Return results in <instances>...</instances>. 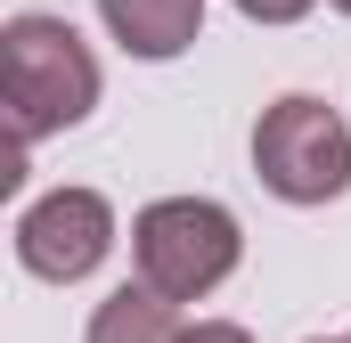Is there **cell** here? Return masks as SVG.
Masks as SVG:
<instances>
[{
  "instance_id": "5b68a950",
  "label": "cell",
  "mask_w": 351,
  "mask_h": 343,
  "mask_svg": "<svg viewBox=\"0 0 351 343\" xmlns=\"http://www.w3.org/2000/svg\"><path fill=\"white\" fill-rule=\"evenodd\" d=\"M98 25L139 58V66H172L204 33V0H98Z\"/></svg>"
},
{
  "instance_id": "6da1fadb",
  "label": "cell",
  "mask_w": 351,
  "mask_h": 343,
  "mask_svg": "<svg viewBox=\"0 0 351 343\" xmlns=\"http://www.w3.org/2000/svg\"><path fill=\"white\" fill-rule=\"evenodd\" d=\"M98 58L66 16H8L0 25V106H8V139L16 156L41 147L49 131H74L98 106Z\"/></svg>"
},
{
  "instance_id": "30bf717a",
  "label": "cell",
  "mask_w": 351,
  "mask_h": 343,
  "mask_svg": "<svg viewBox=\"0 0 351 343\" xmlns=\"http://www.w3.org/2000/svg\"><path fill=\"white\" fill-rule=\"evenodd\" d=\"M327 8H343V16H351V0H327Z\"/></svg>"
},
{
  "instance_id": "52a82bcc",
  "label": "cell",
  "mask_w": 351,
  "mask_h": 343,
  "mask_svg": "<svg viewBox=\"0 0 351 343\" xmlns=\"http://www.w3.org/2000/svg\"><path fill=\"white\" fill-rule=\"evenodd\" d=\"M237 8H245L254 25H294V16H311L319 0H237Z\"/></svg>"
},
{
  "instance_id": "7a4b0ae2",
  "label": "cell",
  "mask_w": 351,
  "mask_h": 343,
  "mask_svg": "<svg viewBox=\"0 0 351 343\" xmlns=\"http://www.w3.org/2000/svg\"><path fill=\"white\" fill-rule=\"evenodd\" d=\"M237 261H245V229L213 196H156L131 221V270L164 303H204L213 286H229Z\"/></svg>"
},
{
  "instance_id": "ba28073f",
  "label": "cell",
  "mask_w": 351,
  "mask_h": 343,
  "mask_svg": "<svg viewBox=\"0 0 351 343\" xmlns=\"http://www.w3.org/2000/svg\"><path fill=\"white\" fill-rule=\"evenodd\" d=\"M180 343H254V335H245L237 319H196V327H188Z\"/></svg>"
},
{
  "instance_id": "9c48e42d",
  "label": "cell",
  "mask_w": 351,
  "mask_h": 343,
  "mask_svg": "<svg viewBox=\"0 0 351 343\" xmlns=\"http://www.w3.org/2000/svg\"><path fill=\"white\" fill-rule=\"evenodd\" d=\"M311 343H351V335H311Z\"/></svg>"
},
{
  "instance_id": "277c9868",
  "label": "cell",
  "mask_w": 351,
  "mask_h": 343,
  "mask_svg": "<svg viewBox=\"0 0 351 343\" xmlns=\"http://www.w3.org/2000/svg\"><path fill=\"white\" fill-rule=\"evenodd\" d=\"M114 254V204L98 188H49L16 213V261L49 286H74Z\"/></svg>"
},
{
  "instance_id": "3957f363",
  "label": "cell",
  "mask_w": 351,
  "mask_h": 343,
  "mask_svg": "<svg viewBox=\"0 0 351 343\" xmlns=\"http://www.w3.org/2000/svg\"><path fill=\"white\" fill-rule=\"evenodd\" d=\"M254 172L278 204H335L351 188V123L327 98L286 90L254 123Z\"/></svg>"
},
{
  "instance_id": "8992f818",
  "label": "cell",
  "mask_w": 351,
  "mask_h": 343,
  "mask_svg": "<svg viewBox=\"0 0 351 343\" xmlns=\"http://www.w3.org/2000/svg\"><path fill=\"white\" fill-rule=\"evenodd\" d=\"M188 335V319H180V303H164L156 286H114L98 311H90V335L82 343H180Z\"/></svg>"
}]
</instances>
